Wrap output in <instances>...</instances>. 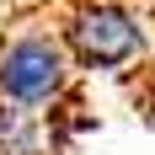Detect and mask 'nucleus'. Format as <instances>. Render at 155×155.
<instances>
[{
  "mask_svg": "<svg viewBox=\"0 0 155 155\" xmlns=\"http://www.w3.org/2000/svg\"><path fill=\"white\" fill-rule=\"evenodd\" d=\"M144 64H150V75H155V43H150V59H144Z\"/></svg>",
  "mask_w": 155,
  "mask_h": 155,
  "instance_id": "obj_4",
  "label": "nucleus"
},
{
  "mask_svg": "<svg viewBox=\"0 0 155 155\" xmlns=\"http://www.w3.org/2000/svg\"><path fill=\"white\" fill-rule=\"evenodd\" d=\"M75 59L59 32L48 27H16L0 38V102L21 112H59L75 86Z\"/></svg>",
  "mask_w": 155,
  "mask_h": 155,
  "instance_id": "obj_2",
  "label": "nucleus"
},
{
  "mask_svg": "<svg viewBox=\"0 0 155 155\" xmlns=\"http://www.w3.org/2000/svg\"><path fill=\"white\" fill-rule=\"evenodd\" d=\"M0 155H54V144H48V118L0 102Z\"/></svg>",
  "mask_w": 155,
  "mask_h": 155,
  "instance_id": "obj_3",
  "label": "nucleus"
},
{
  "mask_svg": "<svg viewBox=\"0 0 155 155\" xmlns=\"http://www.w3.org/2000/svg\"><path fill=\"white\" fill-rule=\"evenodd\" d=\"M59 38L80 75H128L150 59L155 21L134 0H75L59 21Z\"/></svg>",
  "mask_w": 155,
  "mask_h": 155,
  "instance_id": "obj_1",
  "label": "nucleus"
}]
</instances>
